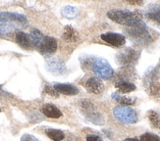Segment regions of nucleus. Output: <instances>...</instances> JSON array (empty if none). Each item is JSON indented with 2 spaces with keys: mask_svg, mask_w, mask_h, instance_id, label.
I'll return each mask as SVG.
<instances>
[{
  "mask_svg": "<svg viewBox=\"0 0 160 141\" xmlns=\"http://www.w3.org/2000/svg\"><path fill=\"white\" fill-rule=\"evenodd\" d=\"M28 19L25 15L15 12H0V37L19 32L27 27Z\"/></svg>",
  "mask_w": 160,
  "mask_h": 141,
  "instance_id": "1",
  "label": "nucleus"
},
{
  "mask_svg": "<svg viewBox=\"0 0 160 141\" xmlns=\"http://www.w3.org/2000/svg\"><path fill=\"white\" fill-rule=\"evenodd\" d=\"M30 36H31L33 47H36V48H38V46L40 45V43L42 42L43 38H44L43 33L37 29L32 30V32L30 33Z\"/></svg>",
  "mask_w": 160,
  "mask_h": 141,
  "instance_id": "18",
  "label": "nucleus"
},
{
  "mask_svg": "<svg viewBox=\"0 0 160 141\" xmlns=\"http://www.w3.org/2000/svg\"><path fill=\"white\" fill-rule=\"evenodd\" d=\"M57 40L51 36H44L42 42L38 46V51L43 56H51L57 50Z\"/></svg>",
  "mask_w": 160,
  "mask_h": 141,
  "instance_id": "7",
  "label": "nucleus"
},
{
  "mask_svg": "<svg viewBox=\"0 0 160 141\" xmlns=\"http://www.w3.org/2000/svg\"><path fill=\"white\" fill-rule=\"evenodd\" d=\"M41 112L44 116L51 119H59L62 117V112L52 104H44L41 108Z\"/></svg>",
  "mask_w": 160,
  "mask_h": 141,
  "instance_id": "14",
  "label": "nucleus"
},
{
  "mask_svg": "<svg viewBox=\"0 0 160 141\" xmlns=\"http://www.w3.org/2000/svg\"><path fill=\"white\" fill-rule=\"evenodd\" d=\"M141 141H160V137L154 133L147 132L141 136Z\"/></svg>",
  "mask_w": 160,
  "mask_h": 141,
  "instance_id": "23",
  "label": "nucleus"
},
{
  "mask_svg": "<svg viewBox=\"0 0 160 141\" xmlns=\"http://www.w3.org/2000/svg\"><path fill=\"white\" fill-rule=\"evenodd\" d=\"M16 41H17V43L21 47H23L24 49H31V48L33 47L30 34H28V33H26L24 32H17V34H16Z\"/></svg>",
  "mask_w": 160,
  "mask_h": 141,
  "instance_id": "15",
  "label": "nucleus"
},
{
  "mask_svg": "<svg viewBox=\"0 0 160 141\" xmlns=\"http://www.w3.org/2000/svg\"><path fill=\"white\" fill-rule=\"evenodd\" d=\"M63 39L69 42H76L78 40V32L71 26H66L63 32Z\"/></svg>",
  "mask_w": 160,
  "mask_h": 141,
  "instance_id": "17",
  "label": "nucleus"
},
{
  "mask_svg": "<svg viewBox=\"0 0 160 141\" xmlns=\"http://www.w3.org/2000/svg\"><path fill=\"white\" fill-rule=\"evenodd\" d=\"M145 16L151 22L160 26V4H151L145 11Z\"/></svg>",
  "mask_w": 160,
  "mask_h": 141,
  "instance_id": "13",
  "label": "nucleus"
},
{
  "mask_svg": "<svg viewBox=\"0 0 160 141\" xmlns=\"http://www.w3.org/2000/svg\"><path fill=\"white\" fill-rule=\"evenodd\" d=\"M148 119L151 124V125L153 126L154 129H160V115L156 111H149L148 112Z\"/></svg>",
  "mask_w": 160,
  "mask_h": 141,
  "instance_id": "20",
  "label": "nucleus"
},
{
  "mask_svg": "<svg viewBox=\"0 0 160 141\" xmlns=\"http://www.w3.org/2000/svg\"><path fill=\"white\" fill-rule=\"evenodd\" d=\"M0 111H1V109H0Z\"/></svg>",
  "mask_w": 160,
  "mask_h": 141,
  "instance_id": "27",
  "label": "nucleus"
},
{
  "mask_svg": "<svg viewBox=\"0 0 160 141\" xmlns=\"http://www.w3.org/2000/svg\"><path fill=\"white\" fill-rule=\"evenodd\" d=\"M62 15L67 19H73L78 15V10L73 6H66L61 11Z\"/></svg>",
  "mask_w": 160,
  "mask_h": 141,
  "instance_id": "21",
  "label": "nucleus"
},
{
  "mask_svg": "<svg viewBox=\"0 0 160 141\" xmlns=\"http://www.w3.org/2000/svg\"><path fill=\"white\" fill-rule=\"evenodd\" d=\"M54 90L59 94L68 95V96H73L79 93V89L73 84L69 83H55L53 86Z\"/></svg>",
  "mask_w": 160,
  "mask_h": 141,
  "instance_id": "12",
  "label": "nucleus"
},
{
  "mask_svg": "<svg viewBox=\"0 0 160 141\" xmlns=\"http://www.w3.org/2000/svg\"><path fill=\"white\" fill-rule=\"evenodd\" d=\"M115 86L121 93H130L132 91H135L137 88L134 83H132L130 81H126V80L118 81Z\"/></svg>",
  "mask_w": 160,
  "mask_h": 141,
  "instance_id": "16",
  "label": "nucleus"
},
{
  "mask_svg": "<svg viewBox=\"0 0 160 141\" xmlns=\"http://www.w3.org/2000/svg\"><path fill=\"white\" fill-rule=\"evenodd\" d=\"M113 98L116 99L119 103L125 105H133L135 104L136 99L135 98H131V97H126V96H119L118 94H113Z\"/></svg>",
  "mask_w": 160,
  "mask_h": 141,
  "instance_id": "22",
  "label": "nucleus"
},
{
  "mask_svg": "<svg viewBox=\"0 0 160 141\" xmlns=\"http://www.w3.org/2000/svg\"><path fill=\"white\" fill-rule=\"evenodd\" d=\"M46 69L55 75H63L67 73L65 63L58 58H51L46 61Z\"/></svg>",
  "mask_w": 160,
  "mask_h": 141,
  "instance_id": "8",
  "label": "nucleus"
},
{
  "mask_svg": "<svg viewBox=\"0 0 160 141\" xmlns=\"http://www.w3.org/2000/svg\"><path fill=\"white\" fill-rule=\"evenodd\" d=\"M21 141H38V140L36 137H34L33 135L26 133V134H24L22 137H21Z\"/></svg>",
  "mask_w": 160,
  "mask_h": 141,
  "instance_id": "24",
  "label": "nucleus"
},
{
  "mask_svg": "<svg viewBox=\"0 0 160 141\" xmlns=\"http://www.w3.org/2000/svg\"><path fill=\"white\" fill-rule=\"evenodd\" d=\"M113 115L119 122L125 124H133L138 122V114L128 106L119 105L113 109Z\"/></svg>",
  "mask_w": 160,
  "mask_h": 141,
  "instance_id": "5",
  "label": "nucleus"
},
{
  "mask_svg": "<svg viewBox=\"0 0 160 141\" xmlns=\"http://www.w3.org/2000/svg\"><path fill=\"white\" fill-rule=\"evenodd\" d=\"M107 17L117 24L127 27H132L142 21L141 17L136 12L127 9H112L107 12Z\"/></svg>",
  "mask_w": 160,
  "mask_h": 141,
  "instance_id": "2",
  "label": "nucleus"
},
{
  "mask_svg": "<svg viewBox=\"0 0 160 141\" xmlns=\"http://www.w3.org/2000/svg\"><path fill=\"white\" fill-rule=\"evenodd\" d=\"M81 109L89 122H92V124H104L103 117L100 115V113L96 110L95 106L92 104V102L88 101V100L82 101L81 103Z\"/></svg>",
  "mask_w": 160,
  "mask_h": 141,
  "instance_id": "6",
  "label": "nucleus"
},
{
  "mask_svg": "<svg viewBox=\"0 0 160 141\" xmlns=\"http://www.w3.org/2000/svg\"><path fill=\"white\" fill-rule=\"evenodd\" d=\"M159 65H160V63H159Z\"/></svg>",
  "mask_w": 160,
  "mask_h": 141,
  "instance_id": "28",
  "label": "nucleus"
},
{
  "mask_svg": "<svg viewBox=\"0 0 160 141\" xmlns=\"http://www.w3.org/2000/svg\"><path fill=\"white\" fill-rule=\"evenodd\" d=\"M92 69L98 79L109 80L114 75V70L110 66L107 60L104 58L96 57L92 63Z\"/></svg>",
  "mask_w": 160,
  "mask_h": 141,
  "instance_id": "4",
  "label": "nucleus"
},
{
  "mask_svg": "<svg viewBox=\"0 0 160 141\" xmlns=\"http://www.w3.org/2000/svg\"><path fill=\"white\" fill-rule=\"evenodd\" d=\"M86 89L89 93L100 94L104 90V83L98 77H89L86 82Z\"/></svg>",
  "mask_w": 160,
  "mask_h": 141,
  "instance_id": "11",
  "label": "nucleus"
},
{
  "mask_svg": "<svg viewBox=\"0 0 160 141\" xmlns=\"http://www.w3.org/2000/svg\"><path fill=\"white\" fill-rule=\"evenodd\" d=\"M46 134L53 141H62L65 137L63 131H61L59 129H48L46 130Z\"/></svg>",
  "mask_w": 160,
  "mask_h": 141,
  "instance_id": "19",
  "label": "nucleus"
},
{
  "mask_svg": "<svg viewBox=\"0 0 160 141\" xmlns=\"http://www.w3.org/2000/svg\"><path fill=\"white\" fill-rule=\"evenodd\" d=\"M138 57V54L133 49H125L117 55V61L121 65H129L135 62Z\"/></svg>",
  "mask_w": 160,
  "mask_h": 141,
  "instance_id": "10",
  "label": "nucleus"
},
{
  "mask_svg": "<svg viewBox=\"0 0 160 141\" xmlns=\"http://www.w3.org/2000/svg\"><path fill=\"white\" fill-rule=\"evenodd\" d=\"M128 34L130 37L135 40L137 43H147L148 41L151 39L150 33L148 30V27L142 21H140L134 26L129 27L128 29Z\"/></svg>",
  "mask_w": 160,
  "mask_h": 141,
  "instance_id": "3",
  "label": "nucleus"
},
{
  "mask_svg": "<svg viewBox=\"0 0 160 141\" xmlns=\"http://www.w3.org/2000/svg\"><path fill=\"white\" fill-rule=\"evenodd\" d=\"M123 141H141V140H138L137 138H127V139H125Z\"/></svg>",
  "mask_w": 160,
  "mask_h": 141,
  "instance_id": "26",
  "label": "nucleus"
},
{
  "mask_svg": "<svg viewBox=\"0 0 160 141\" xmlns=\"http://www.w3.org/2000/svg\"><path fill=\"white\" fill-rule=\"evenodd\" d=\"M87 141H103L101 137L95 134H88L87 136Z\"/></svg>",
  "mask_w": 160,
  "mask_h": 141,
  "instance_id": "25",
  "label": "nucleus"
},
{
  "mask_svg": "<svg viewBox=\"0 0 160 141\" xmlns=\"http://www.w3.org/2000/svg\"><path fill=\"white\" fill-rule=\"evenodd\" d=\"M100 37L103 41H105L107 43L113 45V46H116V47L123 46L125 43H126V37H125V35H123L121 33L109 32L102 33L100 35Z\"/></svg>",
  "mask_w": 160,
  "mask_h": 141,
  "instance_id": "9",
  "label": "nucleus"
}]
</instances>
